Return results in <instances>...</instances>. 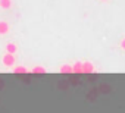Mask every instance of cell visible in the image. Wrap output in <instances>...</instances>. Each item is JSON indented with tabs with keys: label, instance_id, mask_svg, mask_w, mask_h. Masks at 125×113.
Here are the masks:
<instances>
[{
	"label": "cell",
	"instance_id": "ba28073f",
	"mask_svg": "<svg viewBox=\"0 0 125 113\" xmlns=\"http://www.w3.org/2000/svg\"><path fill=\"white\" fill-rule=\"evenodd\" d=\"M0 8H3V9H10V8H12V0H0Z\"/></svg>",
	"mask_w": 125,
	"mask_h": 113
},
{
	"label": "cell",
	"instance_id": "277c9868",
	"mask_svg": "<svg viewBox=\"0 0 125 113\" xmlns=\"http://www.w3.org/2000/svg\"><path fill=\"white\" fill-rule=\"evenodd\" d=\"M9 32V24L6 21H0V35H6Z\"/></svg>",
	"mask_w": 125,
	"mask_h": 113
},
{
	"label": "cell",
	"instance_id": "3957f363",
	"mask_svg": "<svg viewBox=\"0 0 125 113\" xmlns=\"http://www.w3.org/2000/svg\"><path fill=\"white\" fill-rule=\"evenodd\" d=\"M6 53H10V54H15L18 51V46L15 43H6Z\"/></svg>",
	"mask_w": 125,
	"mask_h": 113
},
{
	"label": "cell",
	"instance_id": "30bf717a",
	"mask_svg": "<svg viewBox=\"0 0 125 113\" xmlns=\"http://www.w3.org/2000/svg\"><path fill=\"white\" fill-rule=\"evenodd\" d=\"M100 90H102L103 93H104V91H106V93H109V91H110V87H107V85H102V88H100Z\"/></svg>",
	"mask_w": 125,
	"mask_h": 113
},
{
	"label": "cell",
	"instance_id": "52a82bcc",
	"mask_svg": "<svg viewBox=\"0 0 125 113\" xmlns=\"http://www.w3.org/2000/svg\"><path fill=\"white\" fill-rule=\"evenodd\" d=\"M59 72L60 74H72V66L71 65H62Z\"/></svg>",
	"mask_w": 125,
	"mask_h": 113
},
{
	"label": "cell",
	"instance_id": "7c38bea8",
	"mask_svg": "<svg viewBox=\"0 0 125 113\" xmlns=\"http://www.w3.org/2000/svg\"><path fill=\"white\" fill-rule=\"evenodd\" d=\"M102 2H106V0H102Z\"/></svg>",
	"mask_w": 125,
	"mask_h": 113
},
{
	"label": "cell",
	"instance_id": "7a4b0ae2",
	"mask_svg": "<svg viewBox=\"0 0 125 113\" xmlns=\"http://www.w3.org/2000/svg\"><path fill=\"white\" fill-rule=\"evenodd\" d=\"M94 72V66H93V63L91 62H84L83 63V74H93Z\"/></svg>",
	"mask_w": 125,
	"mask_h": 113
},
{
	"label": "cell",
	"instance_id": "5b68a950",
	"mask_svg": "<svg viewBox=\"0 0 125 113\" xmlns=\"http://www.w3.org/2000/svg\"><path fill=\"white\" fill-rule=\"evenodd\" d=\"M72 72L74 74H83V63L81 62H75L72 65Z\"/></svg>",
	"mask_w": 125,
	"mask_h": 113
},
{
	"label": "cell",
	"instance_id": "9c48e42d",
	"mask_svg": "<svg viewBox=\"0 0 125 113\" xmlns=\"http://www.w3.org/2000/svg\"><path fill=\"white\" fill-rule=\"evenodd\" d=\"M31 72L35 74V75H38V74H46L47 71H46V68H43V66H34Z\"/></svg>",
	"mask_w": 125,
	"mask_h": 113
},
{
	"label": "cell",
	"instance_id": "6da1fadb",
	"mask_svg": "<svg viewBox=\"0 0 125 113\" xmlns=\"http://www.w3.org/2000/svg\"><path fill=\"white\" fill-rule=\"evenodd\" d=\"M2 62H3V65H5V66H8V68H12V66L15 65V54H10V53H6V54H3Z\"/></svg>",
	"mask_w": 125,
	"mask_h": 113
},
{
	"label": "cell",
	"instance_id": "8fae6325",
	"mask_svg": "<svg viewBox=\"0 0 125 113\" xmlns=\"http://www.w3.org/2000/svg\"><path fill=\"white\" fill-rule=\"evenodd\" d=\"M121 48L125 50V38H122V41H121Z\"/></svg>",
	"mask_w": 125,
	"mask_h": 113
},
{
	"label": "cell",
	"instance_id": "8992f818",
	"mask_svg": "<svg viewBox=\"0 0 125 113\" xmlns=\"http://www.w3.org/2000/svg\"><path fill=\"white\" fill-rule=\"evenodd\" d=\"M12 72H13V74H16V75H24V74H27L28 71H27V68H25V66H15V68L12 69Z\"/></svg>",
	"mask_w": 125,
	"mask_h": 113
}]
</instances>
